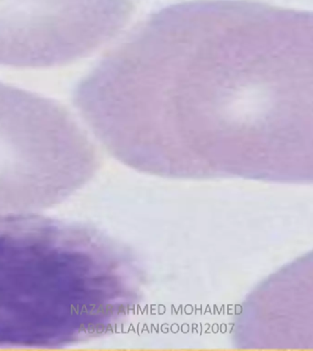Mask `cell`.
<instances>
[{
	"label": "cell",
	"instance_id": "6da1fadb",
	"mask_svg": "<svg viewBox=\"0 0 313 351\" xmlns=\"http://www.w3.org/2000/svg\"><path fill=\"white\" fill-rule=\"evenodd\" d=\"M134 257L93 228L0 214V347L62 348L110 333L142 296Z\"/></svg>",
	"mask_w": 313,
	"mask_h": 351
},
{
	"label": "cell",
	"instance_id": "7a4b0ae2",
	"mask_svg": "<svg viewBox=\"0 0 313 351\" xmlns=\"http://www.w3.org/2000/svg\"><path fill=\"white\" fill-rule=\"evenodd\" d=\"M98 164L95 145L65 106L0 82V214L60 204Z\"/></svg>",
	"mask_w": 313,
	"mask_h": 351
},
{
	"label": "cell",
	"instance_id": "3957f363",
	"mask_svg": "<svg viewBox=\"0 0 313 351\" xmlns=\"http://www.w3.org/2000/svg\"><path fill=\"white\" fill-rule=\"evenodd\" d=\"M90 51L82 0H0V66L55 67Z\"/></svg>",
	"mask_w": 313,
	"mask_h": 351
},
{
	"label": "cell",
	"instance_id": "277c9868",
	"mask_svg": "<svg viewBox=\"0 0 313 351\" xmlns=\"http://www.w3.org/2000/svg\"><path fill=\"white\" fill-rule=\"evenodd\" d=\"M264 8H265V4H263V3H262V12H261V33H260L259 55H258L257 78V101H258V110H259V121H260L261 160H262V173H261V178H262V180H263V134H262V123H261L259 98H258V74H259L261 46H262L263 23H264Z\"/></svg>",
	"mask_w": 313,
	"mask_h": 351
}]
</instances>
